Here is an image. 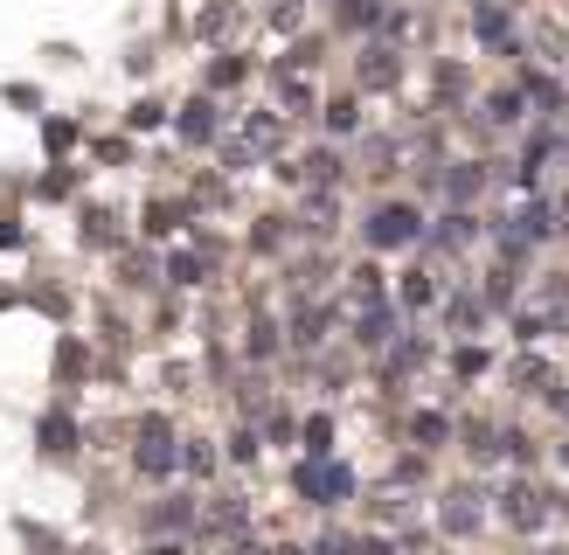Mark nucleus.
I'll list each match as a JSON object with an SVG mask.
<instances>
[{"label": "nucleus", "mask_w": 569, "mask_h": 555, "mask_svg": "<svg viewBox=\"0 0 569 555\" xmlns=\"http://www.w3.org/2000/svg\"><path fill=\"white\" fill-rule=\"evenodd\" d=\"M507 500H514V507H507V521H514V528H542L548 521V507H542V493H507Z\"/></svg>", "instance_id": "2"}, {"label": "nucleus", "mask_w": 569, "mask_h": 555, "mask_svg": "<svg viewBox=\"0 0 569 555\" xmlns=\"http://www.w3.org/2000/svg\"><path fill=\"white\" fill-rule=\"evenodd\" d=\"M410 237H416L410 208H383V216H375V243H410Z\"/></svg>", "instance_id": "1"}, {"label": "nucleus", "mask_w": 569, "mask_h": 555, "mask_svg": "<svg viewBox=\"0 0 569 555\" xmlns=\"http://www.w3.org/2000/svg\"><path fill=\"white\" fill-rule=\"evenodd\" d=\"M299 486H306V493H327V500H340V493H348V472H327V466H306V472H299Z\"/></svg>", "instance_id": "3"}]
</instances>
